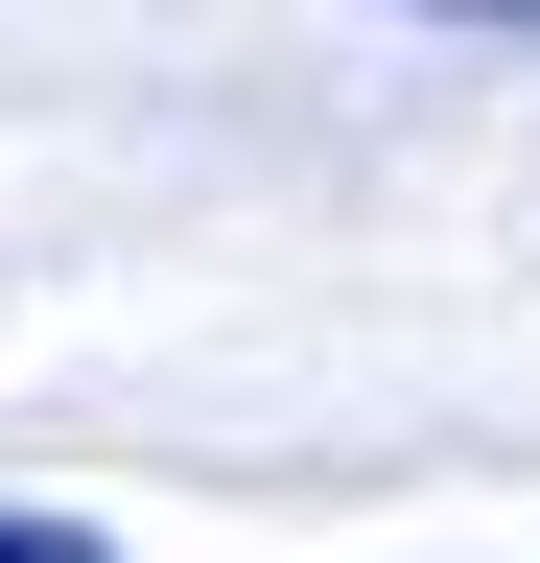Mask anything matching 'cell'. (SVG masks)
<instances>
[{
  "label": "cell",
  "instance_id": "6da1fadb",
  "mask_svg": "<svg viewBox=\"0 0 540 563\" xmlns=\"http://www.w3.org/2000/svg\"><path fill=\"white\" fill-rule=\"evenodd\" d=\"M399 24H470V47H540V0H399Z\"/></svg>",
  "mask_w": 540,
  "mask_h": 563
},
{
  "label": "cell",
  "instance_id": "7a4b0ae2",
  "mask_svg": "<svg viewBox=\"0 0 540 563\" xmlns=\"http://www.w3.org/2000/svg\"><path fill=\"white\" fill-rule=\"evenodd\" d=\"M0 563H118V540L95 517H0Z\"/></svg>",
  "mask_w": 540,
  "mask_h": 563
}]
</instances>
